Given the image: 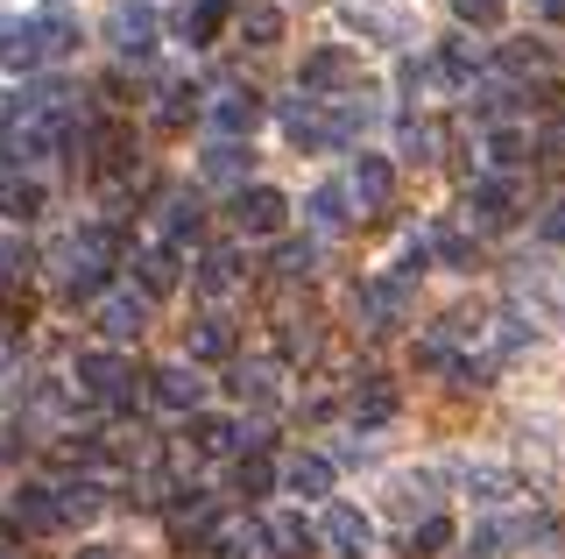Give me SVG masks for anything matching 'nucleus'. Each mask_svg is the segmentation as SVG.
Returning a JSON list of instances; mask_svg holds the SVG:
<instances>
[{
  "instance_id": "nucleus-1",
  "label": "nucleus",
  "mask_w": 565,
  "mask_h": 559,
  "mask_svg": "<svg viewBox=\"0 0 565 559\" xmlns=\"http://www.w3.org/2000/svg\"><path fill=\"white\" fill-rule=\"evenodd\" d=\"M71 382H78V397H93V404H135V369L114 355V347H93V355H78Z\"/></svg>"
},
{
  "instance_id": "nucleus-2",
  "label": "nucleus",
  "mask_w": 565,
  "mask_h": 559,
  "mask_svg": "<svg viewBox=\"0 0 565 559\" xmlns=\"http://www.w3.org/2000/svg\"><path fill=\"white\" fill-rule=\"evenodd\" d=\"M353 78H361L353 50L326 43V50H311V57H305V72H297V93H305V99H332V93H347Z\"/></svg>"
},
{
  "instance_id": "nucleus-3",
  "label": "nucleus",
  "mask_w": 565,
  "mask_h": 559,
  "mask_svg": "<svg viewBox=\"0 0 565 559\" xmlns=\"http://www.w3.org/2000/svg\"><path fill=\"white\" fill-rule=\"evenodd\" d=\"M106 43L120 50V57H149L156 50V8H141V0H120L114 14H106Z\"/></svg>"
},
{
  "instance_id": "nucleus-4",
  "label": "nucleus",
  "mask_w": 565,
  "mask_h": 559,
  "mask_svg": "<svg viewBox=\"0 0 565 559\" xmlns=\"http://www.w3.org/2000/svg\"><path fill=\"white\" fill-rule=\"evenodd\" d=\"M318 538H326L332 552L361 559V552H367V538H375V524L353 510V503H326V517H318Z\"/></svg>"
},
{
  "instance_id": "nucleus-5",
  "label": "nucleus",
  "mask_w": 565,
  "mask_h": 559,
  "mask_svg": "<svg viewBox=\"0 0 565 559\" xmlns=\"http://www.w3.org/2000/svg\"><path fill=\"white\" fill-rule=\"evenodd\" d=\"M467 205H473V220L488 226V234H502L509 220H516V205H523V191H516V178H481L467 191Z\"/></svg>"
},
{
  "instance_id": "nucleus-6",
  "label": "nucleus",
  "mask_w": 565,
  "mask_h": 559,
  "mask_svg": "<svg viewBox=\"0 0 565 559\" xmlns=\"http://www.w3.org/2000/svg\"><path fill=\"white\" fill-rule=\"evenodd\" d=\"M347 191H353V205H388V191H396V170H388V156H353V170H347Z\"/></svg>"
},
{
  "instance_id": "nucleus-7",
  "label": "nucleus",
  "mask_w": 565,
  "mask_h": 559,
  "mask_svg": "<svg viewBox=\"0 0 565 559\" xmlns=\"http://www.w3.org/2000/svg\"><path fill=\"white\" fill-rule=\"evenodd\" d=\"M149 397H156L163 411H191V418H199V397H205V382H199V369L170 361V369H156V376H149Z\"/></svg>"
},
{
  "instance_id": "nucleus-8",
  "label": "nucleus",
  "mask_w": 565,
  "mask_h": 559,
  "mask_svg": "<svg viewBox=\"0 0 565 559\" xmlns=\"http://www.w3.org/2000/svg\"><path fill=\"white\" fill-rule=\"evenodd\" d=\"M282 213H290V205H282V191H269V184L247 191V184H241V199H234L241 234H282Z\"/></svg>"
},
{
  "instance_id": "nucleus-9",
  "label": "nucleus",
  "mask_w": 565,
  "mask_h": 559,
  "mask_svg": "<svg viewBox=\"0 0 565 559\" xmlns=\"http://www.w3.org/2000/svg\"><path fill=\"white\" fill-rule=\"evenodd\" d=\"M170 29H177V43H212L226 29V0H177V14H170Z\"/></svg>"
},
{
  "instance_id": "nucleus-10",
  "label": "nucleus",
  "mask_w": 565,
  "mask_h": 559,
  "mask_svg": "<svg viewBox=\"0 0 565 559\" xmlns=\"http://www.w3.org/2000/svg\"><path fill=\"white\" fill-rule=\"evenodd\" d=\"M347 418L353 425H388V418H396V382H382V376H361L353 382V397H347Z\"/></svg>"
},
{
  "instance_id": "nucleus-11",
  "label": "nucleus",
  "mask_w": 565,
  "mask_h": 559,
  "mask_svg": "<svg viewBox=\"0 0 565 559\" xmlns=\"http://www.w3.org/2000/svg\"><path fill=\"white\" fill-rule=\"evenodd\" d=\"M14 524H22V531H57V524H64V496L43 488V482H22V488H14Z\"/></svg>"
},
{
  "instance_id": "nucleus-12",
  "label": "nucleus",
  "mask_w": 565,
  "mask_h": 559,
  "mask_svg": "<svg viewBox=\"0 0 565 559\" xmlns=\"http://www.w3.org/2000/svg\"><path fill=\"white\" fill-rule=\"evenodd\" d=\"M262 538H269V559H311V546H318L305 510H276L269 524H262Z\"/></svg>"
},
{
  "instance_id": "nucleus-13",
  "label": "nucleus",
  "mask_w": 565,
  "mask_h": 559,
  "mask_svg": "<svg viewBox=\"0 0 565 559\" xmlns=\"http://www.w3.org/2000/svg\"><path fill=\"white\" fill-rule=\"evenodd\" d=\"M93 319H99L106 340H135L141 326H149V298H135V291H120V298H99Z\"/></svg>"
},
{
  "instance_id": "nucleus-14",
  "label": "nucleus",
  "mask_w": 565,
  "mask_h": 559,
  "mask_svg": "<svg viewBox=\"0 0 565 559\" xmlns=\"http://www.w3.org/2000/svg\"><path fill=\"white\" fill-rule=\"evenodd\" d=\"M50 50H43V36H35V22H8L0 29V72H35Z\"/></svg>"
},
{
  "instance_id": "nucleus-15",
  "label": "nucleus",
  "mask_w": 565,
  "mask_h": 559,
  "mask_svg": "<svg viewBox=\"0 0 565 559\" xmlns=\"http://www.w3.org/2000/svg\"><path fill=\"white\" fill-rule=\"evenodd\" d=\"M170 531H177V538H191V546H205V531H212V496H205V488H177V503H170Z\"/></svg>"
},
{
  "instance_id": "nucleus-16",
  "label": "nucleus",
  "mask_w": 565,
  "mask_h": 559,
  "mask_svg": "<svg viewBox=\"0 0 565 559\" xmlns=\"http://www.w3.org/2000/svg\"><path fill=\"white\" fill-rule=\"evenodd\" d=\"M282 488H290V496H305V503L332 496V461H326V453H297V461L282 467Z\"/></svg>"
},
{
  "instance_id": "nucleus-17",
  "label": "nucleus",
  "mask_w": 565,
  "mask_h": 559,
  "mask_svg": "<svg viewBox=\"0 0 565 559\" xmlns=\"http://www.w3.org/2000/svg\"><path fill=\"white\" fill-rule=\"evenodd\" d=\"M212 120H220V135L234 143V135H255L262 128V93H247V85H234V93L212 107Z\"/></svg>"
},
{
  "instance_id": "nucleus-18",
  "label": "nucleus",
  "mask_w": 565,
  "mask_h": 559,
  "mask_svg": "<svg viewBox=\"0 0 565 559\" xmlns=\"http://www.w3.org/2000/svg\"><path fill=\"white\" fill-rule=\"evenodd\" d=\"M191 284H199L205 298H226V291L241 284V255H234V249H205L199 270H191Z\"/></svg>"
},
{
  "instance_id": "nucleus-19",
  "label": "nucleus",
  "mask_w": 565,
  "mask_h": 559,
  "mask_svg": "<svg viewBox=\"0 0 565 559\" xmlns=\"http://www.w3.org/2000/svg\"><path fill=\"white\" fill-rule=\"evenodd\" d=\"M255 546H269V538H262L255 524H212L199 552H205V559H247V552H255Z\"/></svg>"
},
{
  "instance_id": "nucleus-20",
  "label": "nucleus",
  "mask_w": 565,
  "mask_h": 559,
  "mask_svg": "<svg viewBox=\"0 0 565 559\" xmlns=\"http://www.w3.org/2000/svg\"><path fill=\"white\" fill-rule=\"evenodd\" d=\"M135 170V143H128V128H106L99 135V156H93V178L99 184H120Z\"/></svg>"
},
{
  "instance_id": "nucleus-21",
  "label": "nucleus",
  "mask_w": 565,
  "mask_h": 559,
  "mask_svg": "<svg viewBox=\"0 0 565 559\" xmlns=\"http://www.w3.org/2000/svg\"><path fill=\"white\" fill-rule=\"evenodd\" d=\"M184 347H191V361H234V326H226V319H199L184 334Z\"/></svg>"
},
{
  "instance_id": "nucleus-22",
  "label": "nucleus",
  "mask_w": 565,
  "mask_h": 559,
  "mask_svg": "<svg viewBox=\"0 0 565 559\" xmlns=\"http://www.w3.org/2000/svg\"><path fill=\"white\" fill-rule=\"evenodd\" d=\"M135 276H141V298H170L177 291V249H149L135 262Z\"/></svg>"
},
{
  "instance_id": "nucleus-23",
  "label": "nucleus",
  "mask_w": 565,
  "mask_h": 559,
  "mask_svg": "<svg viewBox=\"0 0 565 559\" xmlns=\"http://www.w3.org/2000/svg\"><path fill=\"white\" fill-rule=\"evenodd\" d=\"M29 22H35V36H43V50H50V57H64V50H78V22H71L64 8H35Z\"/></svg>"
},
{
  "instance_id": "nucleus-24",
  "label": "nucleus",
  "mask_w": 565,
  "mask_h": 559,
  "mask_svg": "<svg viewBox=\"0 0 565 559\" xmlns=\"http://www.w3.org/2000/svg\"><path fill=\"white\" fill-rule=\"evenodd\" d=\"M424 255H438L446 270H473V234H459V226H431V234H424Z\"/></svg>"
},
{
  "instance_id": "nucleus-25",
  "label": "nucleus",
  "mask_w": 565,
  "mask_h": 559,
  "mask_svg": "<svg viewBox=\"0 0 565 559\" xmlns=\"http://www.w3.org/2000/svg\"><path fill=\"white\" fill-rule=\"evenodd\" d=\"M431 72H438V78H446L452 93H459V85H473V72H481V50H473V43H446Z\"/></svg>"
},
{
  "instance_id": "nucleus-26",
  "label": "nucleus",
  "mask_w": 565,
  "mask_h": 559,
  "mask_svg": "<svg viewBox=\"0 0 565 559\" xmlns=\"http://www.w3.org/2000/svg\"><path fill=\"white\" fill-rule=\"evenodd\" d=\"M191 440H199V453H234L241 446V425H234V418L199 411V418H191Z\"/></svg>"
},
{
  "instance_id": "nucleus-27",
  "label": "nucleus",
  "mask_w": 565,
  "mask_h": 559,
  "mask_svg": "<svg viewBox=\"0 0 565 559\" xmlns=\"http://www.w3.org/2000/svg\"><path fill=\"white\" fill-rule=\"evenodd\" d=\"M467 488H473V503H516L523 496V482L509 475V467H473Z\"/></svg>"
},
{
  "instance_id": "nucleus-28",
  "label": "nucleus",
  "mask_w": 565,
  "mask_h": 559,
  "mask_svg": "<svg viewBox=\"0 0 565 559\" xmlns=\"http://www.w3.org/2000/svg\"><path fill=\"white\" fill-rule=\"evenodd\" d=\"M269 488H276L269 453H241V461H234V496H269Z\"/></svg>"
},
{
  "instance_id": "nucleus-29",
  "label": "nucleus",
  "mask_w": 565,
  "mask_h": 559,
  "mask_svg": "<svg viewBox=\"0 0 565 559\" xmlns=\"http://www.w3.org/2000/svg\"><path fill=\"white\" fill-rule=\"evenodd\" d=\"M43 213V191L29 178H0V220H35Z\"/></svg>"
},
{
  "instance_id": "nucleus-30",
  "label": "nucleus",
  "mask_w": 565,
  "mask_h": 559,
  "mask_svg": "<svg viewBox=\"0 0 565 559\" xmlns=\"http://www.w3.org/2000/svg\"><path fill=\"white\" fill-rule=\"evenodd\" d=\"M347 205H353V191H347V184H318V191H311V205H305V213H311L318 226H347V220H353V213H347Z\"/></svg>"
},
{
  "instance_id": "nucleus-31",
  "label": "nucleus",
  "mask_w": 565,
  "mask_h": 559,
  "mask_svg": "<svg viewBox=\"0 0 565 559\" xmlns=\"http://www.w3.org/2000/svg\"><path fill=\"white\" fill-rule=\"evenodd\" d=\"M241 36L247 43H276L282 36V14L269 8V0H247V8H241Z\"/></svg>"
},
{
  "instance_id": "nucleus-32",
  "label": "nucleus",
  "mask_w": 565,
  "mask_h": 559,
  "mask_svg": "<svg viewBox=\"0 0 565 559\" xmlns=\"http://www.w3.org/2000/svg\"><path fill=\"white\" fill-rule=\"evenodd\" d=\"M403 546H411V559H431V552L452 546V524L446 517H424V524H411V538H403Z\"/></svg>"
},
{
  "instance_id": "nucleus-33",
  "label": "nucleus",
  "mask_w": 565,
  "mask_h": 559,
  "mask_svg": "<svg viewBox=\"0 0 565 559\" xmlns=\"http://www.w3.org/2000/svg\"><path fill=\"white\" fill-rule=\"evenodd\" d=\"M226 390L247 397V404H276V369H262V361H255V369H234V382H226Z\"/></svg>"
},
{
  "instance_id": "nucleus-34",
  "label": "nucleus",
  "mask_w": 565,
  "mask_h": 559,
  "mask_svg": "<svg viewBox=\"0 0 565 559\" xmlns=\"http://www.w3.org/2000/svg\"><path fill=\"white\" fill-rule=\"evenodd\" d=\"M199 199H170L163 205V249H177V241H184V234H199Z\"/></svg>"
},
{
  "instance_id": "nucleus-35",
  "label": "nucleus",
  "mask_w": 565,
  "mask_h": 559,
  "mask_svg": "<svg viewBox=\"0 0 565 559\" xmlns=\"http://www.w3.org/2000/svg\"><path fill=\"white\" fill-rule=\"evenodd\" d=\"M57 496H64V524H71V517H78V524H85V517H99V503H106V488H99V482H64V488H57Z\"/></svg>"
},
{
  "instance_id": "nucleus-36",
  "label": "nucleus",
  "mask_w": 565,
  "mask_h": 559,
  "mask_svg": "<svg viewBox=\"0 0 565 559\" xmlns=\"http://www.w3.org/2000/svg\"><path fill=\"white\" fill-rule=\"evenodd\" d=\"M523 156H530V143H523V135H516V128H494V135H488V164H494V170H502V178H509V170H516V164H523Z\"/></svg>"
},
{
  "instance_id": "nucleus-37",
  "label": "nucleus",
  "mask_w": 565,
  "mask_h": 559,
  "mask_svg": "<svg viewBox=\"0 0 565 559\" xmlns=\"http://www.w3.org/2000/svg\"><path fill=\"white\" fill-rule=\"evenodd\" d=\"M396 143H403V156H411V164H431V156H438V128H431V120H403Z\"/></svg>"
},
{
  "instance_id": "nucleus-38",
  "label": "nucleus",
  "mask_w": 565,
  "mask_h": 559,
  "mask_svg": "<svg viewBox=\"0 0 565 559\" xmlns=\"http://www.w3.org/2000/svg\"><path fill=\"white\" fill-rule=\"evenodd\" d=\"M311 270H318L311 241H282V249H276V276H290V284H297V276H311Z\"/></svg>"
},
{
  "instance_id": "nucleus-39",
  "label": "nucleus",
  "mask_w": 565,
  "mask_h": 559,
  "mask_svg": "<svg viewBox=\"0 0 565 559\" xmlns=\"http://www.w3.org/2000/svg\"><path fill=\"white\" fill-rule=\"evenodd\" d=\"M241 170H247V149H241V143H220V149L205 156V178H220V184H234Z\"/></svg>"
},
{
  "instance_id": "nucleus-40",
  "label": "nucleus",
  "mask_w": 565,
  "mask_h": 559,
  "mask_svg": "<svg viewBox=\"0 0 565 559\" xmlns=\"http://www.w3.org/2000/svg\"><path fill=\"white\" fill-rule=\"evenodd\" d=\"M452 14L467 29H502V0H452Z\"/></svg>"
},
{
  "instance_id": "nucleus-41",
  "label": "nucleus",
  "mask_w": 565,
  "mask_h": 559,
  "mask_svg": "<svg viewBox=\"0 0 565 559\" xmlns=\"http://www.w3.org/2000/svg\"><path fill=\"white\" fill-rule=\"evenodd\" d=\"M184 99H199V93H191V85H170V93H163V114H156V120H163V128H184V120H191Z\"/></svg>"
},
{
  "instance_id": "nucleus-42",
  "label": "nucleus",
  "mask_w": 565,
  "mask_h": 559,
  "mask_svg": "<svg viewBox=\"0 0 565 559\" xmlns=\"http://www.w3.org/2000/svg\"><path fill=\"white\" fill-rule=\"evenodd\" d=\"M29 319V298H0V334H22Z\"/></svg>"
},
{
  "instance_id": "nucleus-43",
  "label": "nucleus",
  "mask_w": 565,
  "mask_h": 559,
  "mask_svg": "<svg viewBox=\"0 0 565 559\" xmlns=\"http://www.w3.org/2000/svg\"><path fill=\"white\" fill-rule=\"evenodd\" d=\"M14 546H22V524H14V517H0V559H8Z\"/></svg>"
},
{
  "instance_id": "nucleus-44",
  "label": "nucleus",
  "mask_w": 565,
  "mask_h": 559,
  "mask_svg": "<svg viewBox=\"0 0 565 559\" xmlns=\"http://www.w3.org/2000/svg\"><path fill=\"white\" fill-rule=\"evenodd\" d=\"M544 241H565V199L552 205V213H544Z\"/></svg>"
},
{
  "instance_id": "nucleus-45",
  "label": "nucleus",
  "mask_w": 565,
  "mask_h": 559,
  "mask_svg": "<svg viewBox=\"0 0 565 559\" xmlns=\"http://www.w3.org/2000/svg\"><path fill=\"white\" fill-rule=\"evenodd\" d=\"M71 559H114V546H85V552H71Z\"/></svg>"
}]
</instances>
